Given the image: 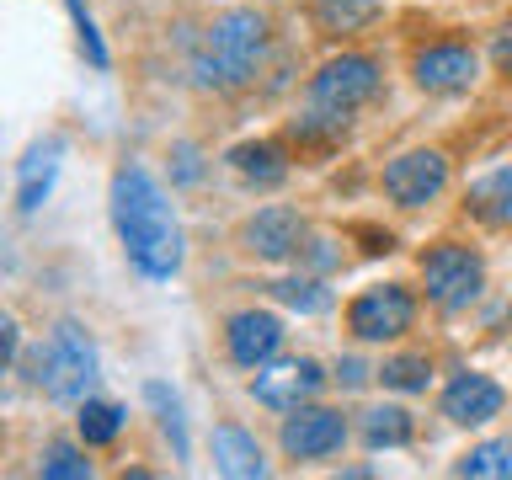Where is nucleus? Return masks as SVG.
I'll list each match as a JSON object with an SVG mask.
<instances>
[{"mask_svg":"<svg viewBox=\"0 0 512 480\" xmlns=\"http://www.w3.org/2000/svg\"><path fill=\"white\" fill-rule=\"evenodd\" d=\"M112 224L118 240L144 278H171L182 267V230L166 203V192L155 187V176L144 166H123L112 176Z\"/></svg>","mask_w":512,"mask_h":480,"instance_id":"f257e3e1","label":"nucleus"},{"mask_svg":"<svg viewBox=\"0 0 512 480\" xmlns=\"http://www.w3.org/2000/svg\"><path fill=\"white\" fill-rule=\"evenodd\" d=\"M262 54H267V16L251 6H235L214 16L203 27V38L192 43V80L203 91H240L262 70Z\"/></svg>","mask_w":512,"mask_h":480,"instance_id":"f03ea898","label":"nucleus"},{"mask_svg":"<svg viewBox=\"0 0 512 480\" xmlns=\"http://www.w3.org/2000/svg\"><path fill=\"white\" fill-rule=\"evenodd\" d=\"M32 379L54 400H80L96 384V347L86 342V331L75 320H59L48 347L32 352Z\"/></svg>","mask_w":512,"mask_h":480,"instance_id":"7ed1b4c3","label":"nucleus"},{"mask_svg":"<svg viewBox=\"0 0 512 480\" xmlns=\"http://www.w3.org/2000/svg\"><path fill=\"white\" fill-rule=\"evenodd\" d=\"M422 283H427V299L438 304V310H470L480 299V288H486V262L470 251V246H454V240H443V246L422 251Z\"/></svg>","mask_w":512,"mask_h":480,"instance_id":"20e7f679","label":"nucleus"},{"mask_svg":"<svg viewBox=\"0 0 512 480\" xmlns=\"http://www.w3.org/2000/svg\"><path fill=\"white\" fill-rule=\"evenodd\" d=\"M411 320H416V299L400 283H374L347 304V331L358 342H395V336L411 331Z\"/></svg>","mask_w":512,"mask_h":480,"instance_id":"39448f33","label":"nucleus"},{"mask_svg":"<svg viewBox=\"0 0 512 480\" xmlns=\"http://www.w3.org/2000/svg\"><path fill=\"white\" fill-rule=\"evenodd\" d=\"M374 91H379V64L363 59V54L326 59V64H320V75L310 80V102L315 107H336V112L363 107Z\"/></svg>","mask_w":512,"mask_h":480,"instance_id":"423d86ee","label":"nucleus"},{"mask_svg":"<svg viewBox=\"0 0 512 480\" xmlns=\"http://www.w3.org/2000/svg\"><path fill=\"white\" fill-rule=\"evenodd\" d=\"M448 187V160L438 150H406L384 166V198L400 208H427Z\"/></svg>","mask_w":512,"mask_h":480,"instance_id":"0eeeda50","label":"nucleus"},{"mask_svg":"<svg viewBox=\"0 0 512 480\" xmlns=\"http://www.w3.org/2000/svg\"><path fill=\"white\" fill-rule=\"evenodd\" d=\"M320 384H326V374H320L315 358H283V363H262L251 379V395L262 400V406L272 411H294L299 400H310Z\"/></svg>","mask_w":512,"mask_h":480,"instance_id":"6e6552de","label":"nucleus"},{"mask_svg":"<svg viewBox=\"0 0 512 480\" xmlns=\"http://www.w3.org/2000/svg\"><path fill=\"white\" fill-rule=\"evenodd\" d=\"M475 48L464 43H427L422 54L411 59V75L416 86L432 91V96H454V91H470L475 86Z\"/></svg>","mask_w":512,"mask_h":480,"instance_id":"1a4fd4ad","label":"nucleus"},{"mask_svg":"<svg viewBox=\"0 0 512 480\" xmlns=\"http://www.w3.org/2000/svg\"><path fill=\"white\" fill-rule=\"evenodd\" d=\"M347 438V422L342 411H320V406H294V416L283 422V454L288 459H326L336 454Z\"/></svg>","mask_w":512,"mask_h":480,"instance_id":"9d476101","label":"nucleus"},{"mask_svg":"<svg viewBox=\"0 0 512 480\" xmlns=\"http://www.w3.org/2000/svg\"><path fill=\"white\" fill-rule=\"evenodd\" d=\"M224 342H230V358L240 368H262L278 358L283 347V320L267 315V310H240L230 315V326H224Z\"/></svg>","mask_w":512,"mask_h":480,"instance_id":"9b49d317","label":"nucleus"},{"mask_svg":"<svg viewBox=\"0 0 512 480\" xmlns=\"http://www.w3.org/2000/svg\"><path fill=\"white\" fill-rule=\"evenodd\" d=\"M502 406H507L502 384L486 379V374H459L443 390V416L454 427H486L491 416H502Z\"/></svg>","mask_w":512,"mask_h":480,"instance_id":"f8f14e48","label":"nucleus"},{"mask_svg":"<svg viewBox=\"0 0 512 480\" xmlns=\"http://www.w3.org/2000/svg\"><path fill=\"white\" fill-rule=\"evenodd\" d=\"M246 251L262 256V262H283V256L299 251L304 240V219L294 214V208H262L256 219H246Z\"/></svg>","mask_w":512,"mask_h":480,"instance_id":"ddd939ff","label":"nucleus"},{"mask_svg":"<svg viewBox=\"0 0 512 480\" xmlns=\"http://www.w3.org/2000/svg\"><path fill=\"white\" fill-rule=\"evenodd\" d=\"M464 208H470L480 224H491V230H512V166H496V171L480 176V182H470Z\"/></svg>","mask_w":512,"mask_h":480,"instance_id":"4468645a","label":"nucleus"},{"mask_svg":"<svg viewBox=\"0 0 512 480\" xmlns=\"http://www.w3.org/2000/svg\"><path fill=\"white\" fill-rule=\"evenodd\" d=\"M224 160H230V171L246 176L251 187H278V182H288V160H283V150H278L272 139H246V144H235Z\"/></svg>","mask_w":512,"mask_h":480,"instance_id":"2eb2a0df","label":"nucleus"},{"mask_svg":"<svg viewBox=\"0 0 512 480\" xmlns=\"http://www.w3.org/2000/svg\"><path fill=\"white\" fill-rule=\"evenodd\" d=\"M59 150H64L59 139L32 144L27 160L16 166V182H22V192H16V208H22V214H32V208L48 198V187H54V171H59Z\"/></svg>","mask_w":512,"mask_h":480,"instance_id":"dca6fc26","label":"nucleus"},{"mask_svg":"<svg viewBox=\"0 0 512 480\" xmlns=\"http://www.w3.org/2000/svg\"><path fill=\"white\" fill-rule=\"evenodd\" d=\"M214 464H219L224 475H235V480H256V475L267 470L256 438H251V432H240V427H219L214 432Z\"/></svg>","mask_w":512,"mask_h":480,"instance_id":"f3484780","label":"nucleus"},{"mask_svg":"<svg viewBox=\"0 0 512 480\" xmlns=\"http://www.w3.org/2000/svg\"><path fill=\"white\" fill-rule=\"evenodd\" d=\"M347 118H352V112H336V107H315V102H310V112H304V118L288 128V134H294L304 150H331V144H342Z\"/></svg>","mask_w":512,"mask_h":480,"instance_id":"a211bd4d","label":"nucleus"},{"mask_svg":"<svg viewBox=\"0 0 512 480\" xmlns=\"http://www.w3.org/2000/svg\"><path fill=\"white\" fill-rule=\"evenodd\" d=\"M416 438V422H411V411H400V406H374L363 416V443L368 448H406Z\"/></svg>","mask_w":512,"mask_h":480,"instance_id":"6ab92c4d","label":"nucleus"},{"mask_svg":"<svg viewBox=\"0 0 512 480\" xmlns=\"http://www.w3.org/2000/svg\"><path fill=\"white\" fill-rule=\"evenodd\" d=\"M379 16V0H315V22L320 32H336V38H347V32H363L368 22Z\"/></svg>","mask_w":512,"mask_h":480,"instance_id":"aec40b11","label":"nucleus"},{"mask_svg":"<svg viewBox=\"0 0 512 480\" xmlns=\"http://www.w3.org/2000/svg\"><path fill=\"white\" fill-rule=\"evenodd\" d=\"M379 379H384V390L416 395V390H427V384H432V358H427V352H400V358H390L379 368Z\"/></svg>","mask_w":512,"mask_h":480,"instance_id":"412c9836","label":"nucleus"},{"mask_svg":"<svg viewBox=\"0 0 512 480\" xmlns=\"http://www.w3.org/2000/svg\"><path fill=\"white\" fill-rule=\"evenodd\" d=\"M454 475H496V480H512V438H491V443L470 448V454L454 464Z\"/></svg>","mask_w":512,"mask_h":480,"instance_id":"4be33fe9","label":"nucleus"},{"mask_svg":"<svg viewBox=\"0 0 512 480\" xmlns=\"http://www.w3.org/2000/svg\"><path fill=\"white\" fill-rule=\"evenodd\" d=\"M75 422H80V438L86 443H112L123 432V406H112V400H86Z\"/></svg>","mask_w":512,"mask_h":480,"instance_id":"5701e85b","label":"nucleus"},{"mask_svg":"<svg viewBox=\"0 0 512 480\" xmlns=\"http://www.w3.org/2000/svg\"><path fill=\"white\" fill-rule=\"evenodd\" d=\"M144 400L155 406L160 427H166V438H171V448H176V459H187V427H182V406H176V395L166 390V384H150V390H144Z\"/></svg>","mask_w":512,"mask_h":480,"instance_id":"b1692460","label":"nucleus"},{"mask_svg":"<svg viewBox=\"0 0 512 480\" xmlns=\"http://www.w3.org/2000/svg\"><path fill=\"white\" fill-rule=\"evenodd\" d=\"M272 294H278L288 310H304V315H315V310H326L331 294L320 288V278H278L272 283Z\"/></svg>","mask_w":512,"mask_h":480,"instance_id":"393cba45","label":"nucleus"},{"mask_svg":"<svg viewBox=\"0 0 512 480\" xmlns=\"http://www.w3.org/2000/svg\"><path fill=\"white\" fill-rule=\"evenodd\" d=\"M64 11H70V22H75L80 54H86V59L96 64V70H107V43H102V32H96V22H91L86 0H64Z\"/></svg>","mask_w":512,"mask_h":480,"instance_id":"a878e982","label":"nucleus"},{"mask_svg":"<svg viewBox=\"0 0 512 480\" xmlns=\"http://www.w3.org/2000/svg\"><path fill=\"white\" fill-rule=\"evenodd\" d=\"M43 475H54V480H86V475H91V459L80 454L75 443H48Z\"/></svg>","mask_w":512,"mask_h":480,"instance_id":"bb28decb","label":"nucleus"},{"mask_svg":"<svg viewBox=\"0 0 512 480\" xmlns=\"http://www.w3.org/2000/svg\"><path fill=\"white\" fill-rule=\"evenodd\" d=\"M203 166H198V150L192 144H176V182H198Z\"/></svg>","mask_w":512,"mask_h":480,"instance_id":"cd10ccee","label":"nucleus"},{"mask_svg":"<svg viewBox=\"0 0 512 480\" xmlns=\"http://www.w3.org/2000/svg\"><path fill=\"white\" fill-rule=\"evenodd\" d=\"M491 59H496V70L502 75H512V22L496 32V48H491Z\"/></svg>","mask_w":512,"mask_h":480,"instance_id":"c85d7f7f","label":"nucleus"},{"mask_svg":"<svg viewBox=\"0 0 512 480\" xmlns=\"http://www.w3.org/2000/svg\"><path fill=\"white\" fill-rule=\"evenodd\" d=\"M358 240H368V256H379V251H395V240L390 235H384V230H368V224H358Z\"/></svg>","mask_w":512,"mask_h":480,"instance_id":"c756f323","label":"nucleus"},{"mask_svg":"<svg viewBox=\"0 0 512 480\" xmlns=\"http://www.w3.org/2000/svg\"><path fill=\"white\" fill-rule=\"evenodd\" d=\"M336 379H342V384H347V390H358V384L368 379V368H363L358 358H342V368H336Z\"/></svg>","mask_w":512,"mask_h":480,"instance_id":"7c9ffc66","label":"nucleus"},{"mask_svg":"<svg viewBox=\"0 0 512 480\" xmlns=\"http://www.w3.org/2000/svg\"><path fill=\"white\" fill-rule=\"evenodd\" d=\"M0 331H6V363L16 368V320L6 315V326H0Z\"/></svg>","mask_w":512,"mask_h":480,"instance_id":"2f4dec72","label":"nucleus"}]
</instances>
